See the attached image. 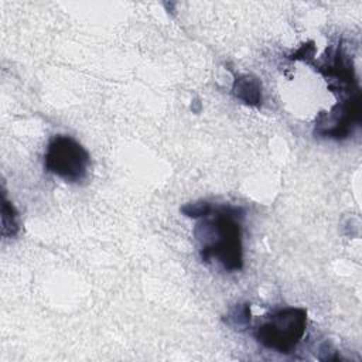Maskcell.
<instances>
[{"label": "cell", "mask_w": 362, "mask_h": 362, "mask_svg": "<svg viewBox=\"0 0 362 362\" xmlns=\"http://www.w3.org/2000/svg\"><path fill=\"white\" fill-rule=\"evenodd\" d=\"M44 167L48 173L66 182H81L90 167V156L86 148L66 134L54 136L44 156Z\"/></svg>", "instance_id": "3"}, {"label": "cell", "mask_w": 362, "mask_h": 362, "mask_svg": "<svg viewBox=\"0 0 362 362\" xmlns=\"http://www.w3.org/2000/svg\"><path fill=\"white\" fill-rule=\"evenodd\" d=\"M307 311L301 307H287L264 317L255 328V338L267 349L291 354L305 334Z\"/></svg>", "instance_id": "2"}, {"label": "cell", "mask_w": 362, "mask_h": 362, "mask_svg": "<svg viewBox=\"0 0 362 362\" xmlns=\"http://www.w3.org/2000/svg\"><path fill=\"white\" fill-rule=\"evenodd\" d=\"M212 204H209L208 201H195V202H189V204H185L184 206H181V212L188 216V218H204L206 215L211 214L212 211Z\"/></svg>", "instance_id": "8"}, {"label": "cell", "mask_w": 362, "mask_h": 362, "mask_svg": "<svg viewBox=\"0 0 362 362\" xmlns=\"http://www.w3.org/2000/svg\"><path fill=\"white\" fill-rule=\"evenodd\" d=\"M20 223L14 205L6 198V192L1 194V235L4 238H13L18 233Z\"/></svg>", "instance_id": "6"}, {"label": "cell", "mask_w": 362, "mask_h": 362, "mask_svg": "<svg viewBox=\"0 0 362 362\" xmlns=\"http://www.w3.org/2000/svg\"><path fill=\"white\" fill-rule=\"evenodd\" d=\"M361 123L359 93L337 103L329 112H321L315 120L314 133L321 137L341 140L349 136L355 126Z\"/></svg>", "instance_id": "4"}, {"label": "cell", "mask_w": 362, "mask_h": 362, "mask_svg": "<svg viewBox=\"0 0 362 362\" xmlns=\"http://www.w3.org/2000/svg\"><path fill=\"white\" fill-rule=\"evenodd\" d=\"M314 57V45L313 42H307L304 44L294 55V59H311Z\"/></svg>", "instance_id": "9"}, {"label": "cell", "mask_w": 362, "mask_h": 362, "mask_svg": "<svg viewBox=\"0 0 362 362\" xmlns=\"http://www.w3.org/2000/svg\"><path fill=\"white\" fill-rule=\"evenodd\" d=\"M242 208L223 205L212 208L211 214L197 223L194 235L199 242V256L204 263H219L228 272L243 266Z\"/></svg>", "instance_id": "1"}, {"label": "cell", "mask_w": 362, "mask_h": 362, "mask_svg": "<svg viewBox=\"0 0 362 362\" xmlns=\"http://www.w3.org/2000/svg\"><path fill=\"white\" fill-rule=\"evenodd\" d=\"M223 321L233 328L245 327L250 321V307L249 304H236L223 318Z\"/></svg>", "instance_id": "7"}, {"label": "cell", "mask_w": 362, "mask_h": 362, "mask_svg": "<svg viewBox=\"0 0 362 362\" xmlns=\"http://www.w3.org/2000/svg\"><path fill=\"white\" fill-rule=\"evenodd\" d=\"M233 95L249 106H257L262 103V85L260 81L249 74L238 75L232 85Z\"/></svg>", "instance_id": "5"}]
</instances>
